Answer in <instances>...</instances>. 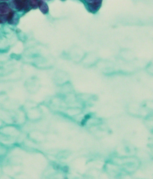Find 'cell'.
Masks as SVG:
<instances>
[{"instance_id": "obj_9", "label": "cell", "mask_w": 153, "mask_h": 179, "mask_svg": "<svg viewBox=\"0 0 153 179\" xmlns=\"http://www.w3.org/2000/svg\"><path fill=\"white\" fill-rule=\"evenodd\" d=\"M3 123L4 121H3L1 119V118H0V128H1V127H2V126H3Z\"/></svg>"}, {"instance_id": "obj_7", "label": "cell", "mask_w": 153, "mask_h": 179, "mask_svg": "<svg viewBox=\"0 0 153 179\" xmlns=\"http://www.w3.org/2000/svg\"><path fill=\"white\" fill-rule=\"evenodd\" d=\"M88 4H92L97 5L101 6L102 0H85Z\"/></svg>"}, {"instance_id": "obj_6", "label": "cell", "mask_w": 153, "mask_h": 179, "mask_svg": "<svg viewBox=\"0 0 153 179\" xmlns=\"http://www.w3.org/2000/svg\"><path fill=\"white\" fill-rule=\"evenodd\" d=\"M29 4L30 6L33 9H37L38 6V0H29Z\"/></svg>"}, {"instance_id": "obj_5", "label": "cell", "mask_w": 153, "mask_h": 179, "mask_svg": "<svg viewBox=\"0 0 153 179\" xmlns=\"http://www.w3.org/2000/svg\"><path fill=\"white\" fill-rule=\"evenodd\" d=\"M10 7L8 4L6 2L0 3V14H6L10 11Z\"/></svg>"}, {"instance_id": "obj_2", "label": "cell", "mask_w": 153, "mask_h": 179, "mask_svg": "<svg viewBox=\"0 0 153 179\" xmlns=\"http://www.w3.org/2000/svg\"><path fill=\"white\" fill-rule=\"evenodd\" d=\"M13 5L18 10H28L30 6L29 0H14Z\"/></svg>"}, {"instance_id": "obj_10", "label": "cell", "mask_w": 153, "mask_h": 179, "mask_svg": "<svg viewBox=\"0 0 153 179\" xmlns=\"http://www.w3.org/2000/svg\"><path fill=\"white\" fill-rule=\"evenodd\" d=\"M1 1H9V0H1Z\"/></svg>"}, {"instance_id": "obj_4", "label": "cell", "mask_w": 153, "mask_h": 179, "mask_svg": "<svg viewBox=\"0 0 153 179\" xmlns=\"http://www.w3.org/2000/svg\"><path fill=\"white\" fill-rule=\"evenodd\" d=\"M38 7L40 10L44 14H46L49 12V7L45 2L42 0H40L39 1Z\"/></svg>"}, {"instance_id": "obj_1", "label": "cell", "mask_w": 153, "mask_h": 179, "mask_svg": "<svg viewBox=\"0 0 153 179\" xmlns=\"http://www.w3.org/2000/svg\"><path fill=\"white\" fill-rule=\"evenodd\" d=\"M6 126H2L0 128V134L8 137H17L19 136V130L18 126L14 125H7Z\"/></svg>"}, {"instance_id": "obj_3", "label": "cell", "mask_w": 153, "mask_h": 179, "mask_svg": "<svg viewBox=\"0 0 153 179\" xmlns=\"http://www.w3.org/2000/svg\"><path fill=\"white\" fill-rule=\"evenodd\" d=\"M18 17L16 14L13 11L10 12L7 15V22L11 24H16L17 22Z\"/></svg>"}, {"instance_id": "obj_8", "label": "cell", "mask_w": 153, "mask_h": 179, "mask_svg": "<svg viewBox=\"0 0 153 179\" xmlns=\"http://www.w3.org/2000/svg\"><path fill=\"white\" fill-rule=\"evenodd\" d=\"M7 21V15L0 14V24H3Z\"/></svg>"}, {"instance_id": "obj_11", "label": "cell", "mask_w": 153, "mask_h": 179, "mask_svg": "<svg viewBox=\"0 0 153 179\" xmlns=\"http://www.w3.org/2000/svg\"><path fill=\"white\" fill-rule=\"evenodd\" d=\"M46 1H49V0H46Z\"/></svg>"}]
</instances>
